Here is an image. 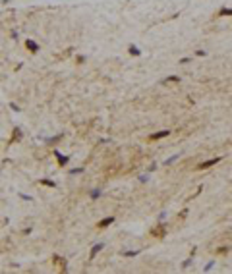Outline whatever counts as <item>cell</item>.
<instances>
[{
    "instance_id": "1",
    "label": "cell",
    "mask_w": 232,
    "mask_h": 274,
    "mask_svg": "<svg viewBox=\"0 0 232 274\" xmlns=\"http://www.w3.org/2000/svg\"><path fill=\"white\" fill-rule=\"evenodd\" d=\"M220 160V156H215V158H211V160H205V162H201L199 166H197V168H199V170H205V168H211V166H215L217 164V162H219Z\"/></svg>"
},
{
    "instance_id": "2",
    "label": "cell",
    "mask_w": 232,
    "mask_h": 274,
    "mask_svg": "<svg viewBox=\"0 0 232 274\" xmlns=\"http://www.w3.org/2000/svg\"><path fill=\"white\" fill-rule=\"evenodd\" d=\"M170 133L168 129H162V131H157V133H151L149 135V141H157V139H162V137H166Z\"/></svg>"
},
{
    "instance_id": "3",
    "label": "cell",
    "mask_w": 232,
    "mask_h": 274,
    "mask_svg": "<svg viewBox=\"0 0 232 274\" xmlns=\"http://www.w3.org/2000/svg\"><path fill=\"white\" fill-rule=\"evenodd\" d=\"M54 156H56V160H58V164H60V166H66V164H68V160H70L68 156H64V154H60L58 151H54Z\"/></svg>"
},
{
    "instance_id": "4",
    "label": "cell",
    "mask_w": 232,
    "mask_h": 274,
    "mask_svg": "<svg viewBox=\"0 0 232 274\" xmlns=\"http://www.w3.org/2000/svg\"><path fill=\"white\" fill-rule=\"evenodd\" d=\"M25 46H27L31 52H37V50H39V45L35 43V41H31V39H25Z\"/></svg>"
},
{
    "instance_id": "5",
    "label": "cell",
    "mask_w": 232,
    "mask_h": 274,
    "mask_svg": "<svg viewBox=\"0 0 232 274\" xmlns=\"http://www.w3.org/2000/svg\"><path fill=\"white\" fill-rule=\"evenodd\" d=\"M112 222H114V216H108V218H104V220L99 222V228H106V226H110Z\"/></svg>"
},
{
    "instance_id": "6",
    "label": "cell",
    "mask_w": 232,
    "mask_h": 274,
    "mask_svg": "<svg viewBox=\"0 0 232 274\" xmlns=\"http://www.w3.org/2000/svg\"><path fill=\"white\" fill-rule=\"evenodd\" d=\"M103 247H104L103 243H97L95 247L91 249V259H95V255H97V253H99V251H101V249H103Z\"/></svg>"
},
{
    "instance_id": "7",
    "label": "cell",
    "mask_w": 232,
    "mask_h": 274,
    "mask_svg": "<svg viewBox=\"0 0 232 274\" xmlns=\"http://www.w3.org/2000/svg\"><path fill=\"white\" fill-rule=\"evenodd\" d=\"M39 184H43V185H48V187H56V184L52 182V179H46V178H43V179H39Z\"/></svg>"
},
{
    "instance_id": "8",
    "label": "cell",
    "mask_w": 232,
    "mask_h": 274,
    "mask_svg": "<svg viewBox=\"0 0 232 274\" xmlns=\"http://www.w3.org/2000/svg\"><path fill=\"white\" fill-rule=\"evenodd\" d=\"M18 139H21V129L16 128V129H14V133H12V141H18Z\"/></svg>"
},
{
    "instance_id": "9",
    "label": "cell",
    "mask_w": 232,
    "mask_h": 274,
    "mask_svg": "<svg viewBox=\"0 0 232 274\" xmlns=\"http://www.w3.org/2000/svg\"><path fill=\"white\" fill-rule=\"evenodd\" d=\"M130 54H134V56H139V54H141V50H139V48H137L135 45H130Z\"/></svg>"
},
{
    "instance_id": "10",
    "label": "cell",
    "mask_w": 232,
    "mask_h": 274,
    "mask_svg": "<svg viewBox=\"0 0 232 274\" xmlns=\"http://www.w3.org/2000/svg\"><path fill=\"white\" fill-rule=\"evenodd\" d=\"M153 234H155V236H164V226H159V228H155V230H153Z\"/></svg>"
},
{
    "instance_id": "11",
    "label": "cell",
    "mask_w": 232,
    "mask_h": 274,
    "mask_svg": "<svg viewBox=\"0 0 232 274\" xmlns=\"http://www.w3.org/2000/svg\"><path fill=\"white\" fill-rule=\"evenodd\" d=\"M219 14H220V16H232V8H222Z\"/></svg>"
},
{
    "instance_id": "12",
    "label": "cell",
    "mask_w": 232,
    "mask_h": 274,
    "mask_svg": "<svg viewBox=\"0 0 232 274\" xmlns=\"http://www.w3.org/2000/svg\"><path fill=\"white\" fill-rule=\"evenodd\" d=\"M166 81L176 83V81H180V77H178V75H170V77H166V79H164V83H166Z\"/></svg>"
},
{
    "instance_id": "13",
    "label": "cell",
    "mask_w": 232,
    "mask_h": 274,
    "mask_svg": "<svg viewBox=\"0 0 232 274\" xmlns=\"http://www.w3.org/2000/svg\"><path fill=\"white\" fill-rule=\"evenodd\" d=\"M174 160H178V154H174V156H170L168 160H164V166H168V164H172Z\"/></svg>"
},
{
    "instance_id": "14",
    "label": "cell",
    "mask_w": 232,
    "mask_h": 274,
    "mask_svg": "<svg viewBox=\"0 0 232 274\" xmlns=\"http://www.w3.org/2000/svg\"><path fill=\"white\" fill-rule=\"evenodd\" d=\"M193 253H195V249H193ZM192 257H193V255H192ZM192 257L184 261V264H182V267H184V268H188V267H190V264H192Z\"/></svg>"
},
{
    "instance_id": "15",
    "label": "cell",
    "mask_w": 232,
    "mask_h": 274,
    "mask_svg": "<svg viewBox=\"0 0 232 274\" xmlns=\"http://www.w3.org/2000/svg\"><path fill=\"white\" fill-rule=\"evenodd\" d=\"M137 253H139V251H126L124 255H126V257H135V255H137Z\"/></svg>"
},
{
    "instance_id": "16",
    "label": "cell",
    "mask_w": 232,
    "mask_h": 274,
    "mask_svg": "<svg viewBox=\"0 0 232 274\" xmlns=\"http://www.w3.org/2000/svg\"><path fill=\"white\" fill-rule=\"evenodd\" d=\"M10 108H12V110H16V112H19V106L16 104V102H10Z\"/></svg>"
},
{
    "instance_id": "17",
    "label": "cell",
    "mask_w": 232,
    "mask_h": 274,
    "mask_svg": "<svg viewBox=\"0 0 232 274\" xmlns=\"http://www.w3.org/2000/svg\"><path fill=\"white\" fill-rule=\"evenodd\" d=\"M83 172V168H74V170H70V174H81Z\"/></svg>"
},
{
    "instance_id": "18",
    "label": "cell",
    "mask_w": 232,
    "mask_h": 274,
    "mask_svg": "<svg viewBox=\"0 0 232 274\" xmlns=\"http://www.w3.org/2000/svg\"><path fill=\"white\" fill-rule=\"evenodd\" d=\"M19 197H21V199H25V201H33V197H31V195H23V193H19Z\"/></svg>"
},
{
    "instance_id": "19",
    "label": "cell",
    "mask_w": 232,
    "mask_h": 274,
    "mask_svg": "<svg viewBox=\"0 0 232 274\" xmlns=\"http://www.w3.org/2000/svg\"><path fill=\"white\" fill-rule=\"evenodd\" d=\"M99 195H101V191H99V189H95V191H91V197H93V199H97Z\"/></svg>"
},
{
    "instance_id": "20",
    "label": "cell",
    "mask_w": 232,
    "mask_h": 274,
    "mask_svg": "<svg viewBox=\"0 0 232 274\" xmlns=\"http://www.w3.org/2000/svg\"><path fill=\"white\" fill-rule=\"evenodd\" d=\"M213 264H215V262H213V261L209 262V264H207V267H205V272H209V270H211V268H213Z\"/></svg>"
}]
</instances>
